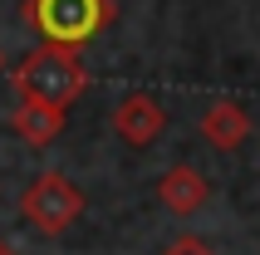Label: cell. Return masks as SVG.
<instances>
[{"instance_id": "6da1fadb", "label": "cell", "mask_w": 260, "mask_h": 255, "mask_svg": "<svg viewBox=\"0 0 260 255\" xmlns=\"http://www.w3.org/2000/svg\"><path fill=\"white\" fill-rule=\"evenodd\" d=\"M10 84L20 99L29 103H49V108H69L79 93H84L88 74L79 64L74 49H59V44H40L35 54L20 59V69L10 74Z\"/></svg>"}, {"instance_id": "7a4b0ae2", "label": "cell", "mask_w": 260, "mask_h": 255, "mask_svg": "<svg viewBox=\"0 0 260 255\" xmlns=\"http://www.w3.org/2000/svg\"><path fill=\"white\" fill-rule=\"evenodd\" d=\"M25 20L44 44L79 49L113 25V0H25Z\"/></svg>"}, {"instance_id": "3957f363", "label": "cell", "mask_w": 260, "mask_h": 255, "mask_svg": "<svg viewBox=\"0 0 260 255\" xmlns=\"http://www.w3.org/2000/svg\"><path fill=\"white\" fill-rule=\"evenodd\" d=\"M20 216L35 231H44V236H59V231H69L84 216V192L64 172H40L25 186V197H20Z\"/></svg>"}, {"instance_id": "277c9868", "label": "cell", "mask_w": 260, "mask_h": 255, "mask_svg": "<svg viewBox=\"0 0 260 255\" xmlns=\"http://www.w3.org/2000/svg\"><path fill=\"white\" fill-rule=\"evenodd\" d=\"M167 128V108H162L152 93H123L113 108V133L128 147H152Z\"/></svg>"}, {"instance_id": "5b68a950", "label": "cell", "mask_w": 260, "mask_h": 255, "mask_svg": "<svg viewBox=\"0 0 260 255\" xmlns=\"http://www.w3.org/2000/svg\"><path fill=\"white\" fill-rule=\"evenodd\" d=\"M157 197H162V206H167L172 216H197L206 201H211V182H206L191 162H177V167L162 172Z\"/></svg>"}, {"instance_id": "8992f818", "label": "cell", "mask_w": 260, "mask_h": 255, "mask_svg": "<svg viewBox=\"0 0 260 255\" xmlns=\"http://www.w3.org/2000/svg\"><path fill=\"white\" fill-rule=\"evenodd\" d=\"M202 138L216 147V152H236L241 142L250 138V113L241 108V103H231V99H216L211 108L202 113Z\"/></svg>"}, {"instance_id": "52a82bcc", "label": "cell", "mask_w": 260, "mask_h": 255, "mask_svg": "<svg viewBox=\"0 0 260 255\" xmlns=\"http://www.w3.org/2000/svg\"><path fill=\"white\" fill-rule=\"evenodd\" d=\"M10 128L29 142V147H49V142L64 133V108H49V103L20 99V103H15V113H10Z\"/></svg>"}, {"instance_id": "ba28073f", "label": "cell", "mask_w": 260, "mask_h": 255, "mask_svg": "<svg viewBox=\"0 0 260 255\" xmlns=\"http://www.w3.org/2000/svg\"><path fill=\"white\" fill-rule=\"evenodd\" d=\"M162 255H211V245H206L202 236H177V241L167 245Z\"/></svg>"}, {"instance_id": "9c48e42d", "label": "cell", "mask_w": 260, "mask_h": 255, "mask_svg": "<svg viewBox=\"0 0 260 255\" xmlns=\"http://www.w3.org/2000/svg\"><path fill=\"white\" fill-rule=\"evenodd\" d=\"M0 255H20V250H15V245H10V241H0Z\"/></svg>"}, {"instance_id": "30bf717a", "label": "cell", "mask_w": 260, "mask_h": 255, "mask_svg": "<svg viewBox=\"0 0 260 255\" xmlns=\"http://www.w3.org/2000/svg\"><path fill=\"white\" fill-rule=\"evenodd\" d=\"M0 74H5V54H0Z\"/></svg>"}]
</instances>
